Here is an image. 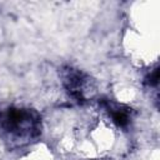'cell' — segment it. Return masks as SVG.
I'll return each mask as SVG.
<instances>
[{"instance_id": "6da1fadb", "label": "cell", "mask_w": 160, "mask_h": 160, "mask_svg": "<svg viewBox=\"0 0 160 160\" xmlns=\"http://www.w3.org/2000/svg\"><path fill=\"white\" fill-rule=\"evenodd\" d=\"M0 128L16 138H35L40 134L41 121L31 109L10 106L0 111Z\"/></svg>"}, {"instance_id": "7a4b0ae2", "label": "cell", "mask_w": 160, "mask_h": 160, "mask_svg": "<svg viewBox=\"0 0 160 160\" xmlns=\"http://www.w3.org/2000/svg\"><path fill=\"white\" fill-rule=\"evenodd\" d=\"M88 78L85 74L76 69L69 68L66 70V74L64 76V84L69 94L75 98L76 100H84V91H85V85H86Z\"/></svg>"}, {"instance_id": "3957f363", "label": "cell", "mask_w": 160, "mask_h": 160, "mask_svg": "<svg viewBox=\"0 0 160 160\" xmlns=\"http://www.w3.org/2000/svg\"><path fill=\"white\" fill-rule=\"evenodd\" d=\"M109 112L111 114L112 121L118 126L125 128L129 124V114L126 110H122L120 108H111V109H109Z\"/></svg>"}, {"instance_id": "277c9868", "label": "cell", "mask_w": 160, "mask_h": 160, "mask_svg": "<svg viewBox=\"0 0 160 160\" xmlns=\"http://www.w3.org/2000/svg\"><path fill=\"white\" fill-rule=\"evenodd\" d=\"M145 82L150 86H156L159 82V68H155L146 78H145Z\"/></svg>"}]
</instances>
